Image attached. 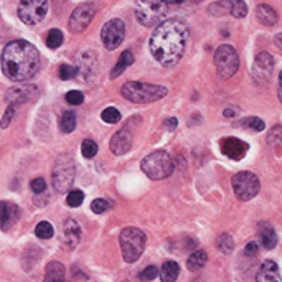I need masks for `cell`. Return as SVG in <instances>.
Instances as JSON below:
<instances>
[{"mask_svg":"<svg viewBox=\"0 0 282 282\" xmlns=\"http://www.w3.org/2000/svg\"><path fill=\"white\" fill-rule=\"evenodd\" d=\"M188 41V28L179 18L160 22L152 33L149 48L152 57L162 66H174L185 53Z\"/></svg>","mask_w":282,"mask_h":282,"instance_id":"1","label":"cell"},{"mask_svg":"<svg viewBox=\"0 0 282 282\" xmlns=\"http://www.w3.org/2000/svg\"><path fill=\"white\" fill-rule=\"evenodd\" d=\"M40 70V53L30 41L15 40L5 46L2 71L12 81H27Z\"/></svg>","mask_w":282,"mask_h":282,"instance_id":"2","label":"cell"},{"mask_svg":"<svg viewBox=\"0 0 282 282\" xmlns=\"http://www.w3.org/2000/svg\"><path fill=\"white\" fill-rule=\"evenodd\" d=\"M168 89L160 84H150V83H139V81H129L121 88V94L127 101L136 104H147L154 102L165 97Z\"/></svg>","mask_w":282,"mask_h":282,"instance_id":"3","label":"cell"},{"mask_svg":"<svg viewBox=\"0 0 282 282\" xmlns=\"http://www.w3.org/2000/svg\"><path fill=\"white\" fill-rule=\"evenodd\" d=\"M144 174L152 180H163L174 172V160L165 150H155L147 155L140 163Z\"/></svg>","mask_w":282,"mask_h":282,"instance_id":"4","label":"cell"},{"mask_svg":"<svg viewBox=\"0 0 282 282\" xmlns=\"http://www.w3.org/2000/svg\"><path fill=\"white\" fill-rule=\"evenodd\" d=\"M119 241H121V249H122V256H124V261L136 262L144 253L147 238L142 230L136 228V226H127V228L122 230Z\"/></svg>","mask_w":282,"mask_h":282,"instance_id":"5","label":"cell"},{"mask_svg":"<svg viewBox=\"0 0 282 282\" xmlns=\"http://www.w3.org/2000/svg\"><path fill=\"white\" fill-rule=\"evenodd\" d=\"M168 7L162 0H136V18L140 25L155 27L167 17Z\"/></svg>","mask_w":282,"mask_h":282,"instance_id":"6","label":"cell"},{"mask_svg":"<svg viewBox=\"0 0 282 282\" xmlns=\"http://www.w3.org/2000/svg\"><path fill=\"white\" fill-rule=\"evenodd\" d=\"M76 177V163L71 155H61L53 167V187L57 192L65 193L71 188Z\"/></svg>","mask_w":282,"mask_h":282,"instance_id":"7","label":"cell"},{"mask_svg":"<svg viewBox=\"0 0 282 282\" xmlns=\"http://www.w3.org/2000/svg\"><path fill=\"white\" fill-rule=\"evenodd\" d=\"M214 65H216L219 78H231L240 68V58H238L236 50L231 45H221L214 51Z\"/></svg>","mask_w":282,"mask_h":282,"instance_id":"8","label":"cell"},{"mask_svg":"<svg viewBox=\"0 0 282 282\" xmlns=\"http://www.w3.org/2000/svg\"><path fill=\"white\" fill-rule=\"evenodd\" d=\"M259 188H261L259 179H257L253 172H238L233 177V190H235V195L243 201L254 198L259 193Z\"/></svg>","mask_w":282,"mask_h":282,"instance_id":"9","label":"cell"},{"mask_svg":"<svg viewBox=\"0 0 282 282\" xmlns=\"http://www.w3.org/2000/svg\"><path fill=\"white\" fill-rule=\"evenodd\" d=\"M48 12V0H20L18 18L25 25H36L45 18Z\"/></svg>","mask_w":282,"mask_h":282,"instance_id":"10","label":"cell"},{"mask_svg":"<svg viewBox=\"0 0 282 282\" xmlns=\"http://www.w3.org/2000/svg\"><path fill=\"white\" fill-rule=\"evenodd\" d=\"M124 36H126V25L121 18H112V20H109L107 23H104V27L101 30L102 45L106 46V50L109 51L116 50L122 43V40H124Z\"/></svg>","mask_w":282,"mask_h":282,"instance_id":"11","label":"cell"},{"mask_svg":"<svg viewBox=\"0 0 282 282\" xmlns=\"http://www.w3.org/2000/svg\"><path fill=\"white\" fill-rule=\"evenodd\" d=\"M134 131H136V126H132V121L127 122V126H124L112 136L111 139V152L114 155H124L131 150L132 142H134Z\"/></svg>","mask_w":282,"mask_h":282,"instance_id":"12","label":"cell"},{"mask_svg":"<svg viewBox=\"0 0 282 282\" xmlns=\"http://www.w3.org/2000/svg\"><path fill=\"white\" fill-rule=\"evenodd\" d=\"M96 7L93 4H83L73 10L70 17V30L73 33H81L89 27L91 20L94 18Z\"/></svg>","mask_w":282,"mask_h":282,"instance_id":"13","label":"cell"},{"mask_svg":"<svg viewBox=\"0 0 282 282\" xmlns=\"http://www.w3.org/2000/svg\"><path fill=\"white\" fill-rule=\"evenodd\" d=\"M274 58L267 51H262L256 57L254 60V68L253 75L259 83H266L271 79L272 71H274Z\"/></svg>","mask_w":282,"mask_h":282,"instance_id":"14","label":"cell"},{"mask_svg":"<svg viewBox=\"0 0 282 282\" xmlns=\"http://www.w3.org/2000/svg\"><path fill=\"white\" fill-rule=\"evenodd\" d=\"M38 94V89L32 84H22V86H14L7 91V97L9 104H14V106H18V104H23L27 101H32L33 97Z\"/></svg>","mask_w":282,"mask_h":282,"instance_id":"15","label":"cell"},{"mask_svg":"<svg viewBox=\"0 0 282 282\" xmlns=\"http://www.w3.org/2000/svg\"><path fill=\"white\" fill-rule=\"evenodd\" d=\"M219 149H221V152L226 157L233 158V160H241V158L246 155L249 147L246 142H243V140H240V139L226 137L219 142Z\"/></svg>","mask_w":282,"mask_h":282,"instance_id":"16","label":"cell"},{"mask_svg":"<svg viewBox=\"0 0 282 282\" xmlns=\"http://www.w3.org/2000/svg\"><path fill=\"white\" fill-rule=\"evenodd\" d=\"M20 218V208L12 201H0V230L9 231Z\"/></svg>","mask_w":282,"mask_h":282,"instance_id":"17","label":"cell"},{"mask_svg":"<svg viewBox=\"0 0 282 282\" xmlns=\"http://www.w3.org/2000/svg\"><path fill=\"white\" fill-rule=\"evenodd\" d=\"M63 240L68 248H76L81 240V226L75 219H68L63 226Z\"/></svg>","mask_w":282,"mask_h":282,"instance_id":"18","label":"cell"},{"mask_svg":"<svg viewBox=\"0 0 282 282\" xmlns=\"http://www.w3.org/2000/svg\"><path fill=\"white\" fill-rule=\"evenodd\" d=\"M279 279V266L274 261H264L256 275V280L259 282H272Z\"/></svg>","mask_w":282,"mask_h":282,"instance_id":"19","label":"cell"},{"mask_svg":"<svg viewBox=\"0 0 282 282\" xmlns=\"http://www.w3.org/2000/svg\"><path fill=\"white\" fill-rule=\"evenodd\" d=\"M256 15H257V20L266 27H272L274 23L277 22V14H275V10L267 4H261L259 7L256 9Z\"/></svg>","mask_w":282,"mask_h":282,"instance_id":"20","label":"cell"},{"mask_svg":"<svg viewBox=\"0 0 282 282\" xmlns=\"http://www.w3.org/2000/svg\"><path fill=\"white\" fill-rule=\"evenodd\" d=\"M134 63V54L132 51H129L126 50L124 53L121 54L119 60H118V63H116V66L112 68V73H111V79H116V78H119L122 73H124L129 66H131Z\"/></svg>","mask_w":282,"mask_h":282,"instance_id":"21","label":"cell"},{"mask_svg":"<svg viewBox=\"0 0 282 282\" xmlns=\"http://www.w3.org/2000/svg\"><path fill=\"white\" fill-rule=\"evenodd\" d=\"M179 274H180V266L177 264L175 261L163 262V266L160 269V279L163 282H174V280H177Z\"/></svg>","mask_w":282,"mask_h":282,"instance_id":"22","label":"cell"},{"mask_svg":"<svg viewBox=\"0 0 282 282\" xmlns=\"http://www.w3.org/2000/svg\"><path fill=\"white\" fill-rule=\"evenodd\" d=\"M206 261H208V254L205 253V251H201V249L193 251L187 261V267L190 269V271H200L201 267H205Z\"/></svg>","mask_w":282,"mask_h":282,"instance_id":"23","label":"cell"},{"mask_svg":"<svg viewBox=\"0 0 282 282\" xmlns=\"http://www.w3.org/2000/svg\"><path fill=\"white\" fill-rule=\"evenodd\" d=\"M261 243L266 249H274L277 244V236L272 226L269 224H261Z\"/></svg>","mask_w":282,"mask_h":282,"instance_id":"24","label":"cell"},{"mask_svg":"<svg viewBox=\"0 0 282 282\" xmlns=\"http://www.w3.org/2000/svg\"><path fill=\"white\" fill-rule=\"evenodd\" d=\"M65 279V266L58 261H53L46 266L45 280H63Z\"/></svg>","mask_w":282,"mask_h":282,"instance_id":"25","label":"cell"},{"mask_svg":"<svg viewBox=\"0 0 282 282\" xmlns=\"http://www.w3.org/2000/svg\"><path fill=\"white\" fill-rule=\"evenodd\" d=\"M76 127V114L75 111H66L61 116V121H60V129L63 131L65 134H70L75 131Z\"/></svg>","mask_w":282,"mask_h":282,"instance_id":"26","label":"cell"},{"mask_svg":"<svg viewBox=\"0 0 282 282\" xmlns=\"http://www.w3.org/2000/svg\"><path fill=\"white\" fill-rule=\"evenodd\" d=\"M230 9H231V0H221V2L211 4L210 7H208V14L213 17H221V15L230 14Z\"/></svg>","mask_w":282,"mask_h":282,"instance_id":"27","label":"cell"},{"mask_svg":"<svg viewBox=\"0 0 282 282\" xmlns=\"http://www.w3.org/2000/svg\"><path fill=\"white\" fill-rule=\"evenodd\" d=\"M218 249L221 251L223 254H231L235 251V240L231 238V235L224 233L218 238Z\"/></svg>","mask_w":282,"mask_h":282,"instance_id":"28","label":"cell"},{"mask_svg":"<svg viewBox=\"0 0 282 282\" xmlns=\"http://www.w3.org/2000/svg\"><path fill=\"white\" fill-rule=\"evenodd\" d=\"M46 45L48 48H51V50H57V48H60V45H63V33H61V30L58 28L50 30L48 38H46Z\"/></svg>","mask_w":282,"mask_h":282,"instance_id":"29","label":"cell"},{"mask_svg":"<svg viewBox=\"0 0 282 282\" xmlns=\"http://www.w3.org/2000/svg\"><path fill=\"white\" fill-rule=\"evenodd\" d=\"M35 235L41 238V240H50V238L54 235V230L48 221H40L35 228Z\"/></svg>","mask_w":282,"mask_h":282,"instance_id":"30","label":"cell"},{"mask_svg":"<svg viewBox=\"0 0 282 282\" xmlns=\"http://www.w3.org/2000/svg\"><path fill=\"white\" fill-rule=\"evenodd\" d=\"M230 14L235 15L236 18H244L248 15V5L243 0H231V9Z\"/></svg>","mask_w":282,"mask_h":282,"instance_id":"31","label":"cell"},{"mask_svg":"<svg viewBox=\"0 0 282 282\" xmlns=\"http://www.w3.org/2000/svg\"><path fill=\"white\" fill-rule=\"evenodd\" d=\"M101 119L106 122V124H116V122L121 121V112L118 107H107L104 109L101 114Z\"/></svg>","mask_w":282,"mask_h":282,"instance_id":"32","label":"cell"},{"mask_svg":"<svg viewBox=\"0 0 282 282\" xmlns=\"http://www.w3.org/2000/svg\"><path fill=\"white\" fill-rule=\"evenodd\" d=\"M81 154L86 158H93L97 154V144L94 142V140H91V139L83 140V144H81Z\"/></svg>","mask_w":282,"mask_h":282,"instance_id":"33","label":"cell"},{"mask_svg":"<svg viewBox=\"0 0 282 282\" xmlns=\"http://www.w3.org/2000/svg\"><path fill=\"white\" fill-rule=\"evenodd\" d=\"M240 124H243V127H248V129H253V131L256 132H261V131H264V121L259 119V118H248V119H244L241 121Z\"/></svg>","mask_w":282,"mask_h":282,"instance_id":"34","label":"cell"},{"mask_svg":"<svg viewBox=\"0 0 282 282\" xmlns=\"http://www.w3.org/2000/svg\"><path fill=\"white\" fill-rule=\"evenodd\" d=\"M83 200H84V193L81 192V190H73V192L68 193V197H66V203H68V206L71 208H76L83 203Z\"/></svg>","mask_w":282,"mask_h":282,"instance_id":"35","label":"cell"},{"mask_svg":"<svg viewBox=\"0 0 282 282\" xmlns=\"http://www.w3.org/2000/svg\"><path fill=\"white\" fill-rule=\"evenodd\" d=\"M78 76V70L76 66H71V65H61L60 66V78L65 79V81H68V79H73Z\"/></svg>","mask_w":282,"mask_h":282,"instance_id":"36","label":"cell"},{"mask_svg":"<svg viewBox=\"0 0 282 282\" xmlns=\"http://www.w3.org/2000/svg\"><path fill=\"white\" fill-rule=\"evenodd\" d=\"M66 101H68V104H71V106H79L83 101H84V94L81 93V91H70V93H66Z\"/></svg>","mask_w":282,"mask_h":282,"instance_id":"37","label":"cell"},{"mask_svg":"<svg viewBox=\"0 0 282 282\" xmlns=\"http://www.w3.org/2000/svg\"><path fill=\"white\" fill-rule=\"evenodd\" d=\"M111 206L109 205V201L107 200H102V198H96L93 203H91V210H93L96 214H101L107 210V208Z\"/></svg>","mask_w":282,"mask_h":282,"instance_id":"38","label":"cell"},{"mask_svg":"<svg viewBox=\"0 0 282 282\" xmlns=\"http://www.w3.org/2000/svg\"><path fill=\"white\" fill-rule=\"evenodd\" d=\"M15 107L17 106H14V104H10V106L7 107L2 121H0V129H7L10 126V122H12V119H14V114H15Z\"/></svg>","mask_w":282,"mask_h":282,"instance_id":"39","label":"cell"},{"mask_svg":"<svg viewBox=\"0 0 282 282\" xmlns=\"http://www.w3.org/2000/svg\"><path fill=\"white\" fill-rule=\"evenodd\" d=\"M157 275H158V269L155 266H149V267H145L144 271L139 274V277L142 280H154Z\"/></svg>","mask_w":282,"mask_h":282,"instance_id":"40","label":"cell"},{"mask_svg":"<svg viewBox=\"0 0 282 282\" xmlns=\"http://www.w3.org/2000/svg\"><path fill=\"white\" fill-rule=\"evenodd\" d=\"M30 188H32L33 193H43L46 190V182L41 179V177H38V179L32 180V183H30Z\"/></svg>","mask_w":282,"mask_h":282,"instance_id":"41","label":"cell"},{"mask_svg":"<svg viewBox=\"0 0 282 282\" xmlns=\"http://www.w3.org/2000/svg\"><path fill=\"white\" fill-rule=\"evenodd\" d=\"M267 142L269 145H279L280 144V126H275V129H272L271 132H269V137H267Z\"/></svg>","mask_w":282,"mask_h":282,"instance_id":"42","label":"cell"},{"mask_svg":"<svg viewBox=\"0 0 282 282\" xmlns=\"http://www.w3.org/2000/svg\"><path fill=\"white\" fill-rule=\"evenodd\" d=\"M257 251H259L257 243H248V246L244 248V254H246L248 257H254L257 254Z\"/></svg>","mask_w":282,"mask_h":282,"instance_id":"43","label":"cell"},{"mask_svg":"<svg viewBox=\"0 0 282 282\" xmlns=\"http://www.w3.org/2000/svg\"><path fill=\"white\" fill-rule=\"evenodd\" d=\"M177 124H179V121H177L175 118H170V119L165 121V127H167L168 131H174V129L177 127Z\"/></svg>","mask_w":282,"mask_h":282,"instance_id":"44","label":"cell"},{"mask_svg":"<svg viewBox=\"0 0 282 282\" xmlns=\"http://www.w3.org/2000/svg\"><path fill=\"white\" fill-rule=\"evenodd\" d=\"M224 118H235V116H236V111H235V109H224Z\"/></svg>","mask_w":282,"mask_h":282,"instance_id":"45","label":"cell"},{"mask_svg":"<svg viewBox=\"0 0 282 282\" xmlns=\"http://www.w3.org/2000/svg\"><path fill=\"white\" fill-rule=\"evenodd\" d=\"M163 4H167V5H174V4H182V2H185V0H162Z\"/></svg>","mask_w":282,"mask_h":282,"instance_id":"46","label":"cell"},{"mask_svg":"<svg viewBox=\"0 0 282 282\" xmlns=\"http://www.w3.org/2000/svg\"><path fill=\"white\" fill-rule=\"evenodd\" d=\"M275 41H277V46L280 48V35H277V36H275Z\"/></svg>","mask_w":282,"mask_h":282,"instance_id":"47","label":"cell"}]
</instances>
